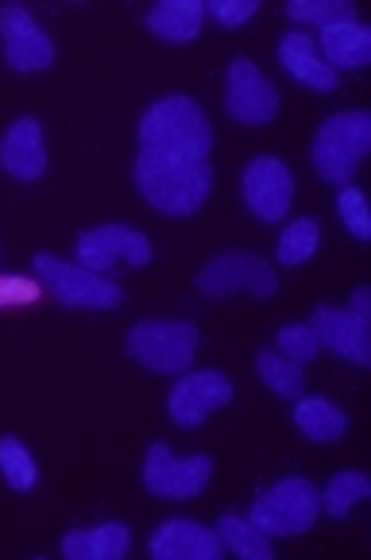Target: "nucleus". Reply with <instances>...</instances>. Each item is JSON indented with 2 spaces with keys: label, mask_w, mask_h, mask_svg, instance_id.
Listing matches in <instances>:
<instances>
[{
  "label": "nucleus",
  "mask_w": 371,
  "mask_h": 560,
  "mask_svg": "<svg viewBox=\"0 0 371 560\" xmlns=\"http://www.w3.org/2000/svg\"><path fill=\"white\" fill-rule=\"evenodd\" d=\"M317 244H322V224H317V217H298V221H290L287 229H282L275 256H279L282 267H298L317 256Z\"/></svg>",
  "instance_id": "5701e85b"
},
{
  "label": "nucleus",
  "mask_w": 371,
  "mask_h": 560,
  "mask_svg": "<svg viewBox=\"0 0 371 560\" xmlns=\"http://www.w3.org/2000/svg\"><path fill=\"white\" fill-rule=\"evenodd\" d=\"M206 12L224 27H240L259 12V0H209Z\"/></svg>",
  "instance_id": "7c9ffc66"
},
{
  "label": "nucleus",
  "mask_w": 371,
  "mask_h": 560,
  "mask_svg": "<svg viewBox=\"0 0 371 560\" xmlns=\"http://www.w3.org/2000/svg\"><path fill=\"white\" fill-rule=\"evenodd\" d=\"M368 494H371V479L363 476V471H340L322 491V511L329 514V518L345 522L348 514H352V506L360 503V499H368Z\"/></svg>",
  "instance_id": "b1692460"
},
{
  "label": "nucleus",
  "mask_w": 371,
  "mask_h": 560,
  "mask_svg": "<svg viewBox=\"0 0 371 560\" xmlns=\"http://www.w3.org/2000/svg\"><path fill=\"white\" fill-rule=\"evenodd\" d=\"M0 166L16 182H39L47 174V148H43V124L35 116H20L4 140H0Z\"/></svg>",
  "instance_id": "dca6fc26"
},
{
  "label": "nucleus",
  "mask_w": 371,
  "mask_h": 560,
  "mask_svg": "<svg viewBox=\"0 0 371 560\" xmlns=\"http://www.w3.org/2000/svg\"><path fill=\"white\" fill-rule=\"evenodd\" d=\"M217 537H221V545L229 552H236V557L244 560H271V541H267L264 529H256L247 518H240V514H221L217 518Z\"/></svg>",
  "instance_id": "4be33fe9"
},
{
  "label": "nucleus",
  "mask_w": 371,
  "mask_h": 560,
  "mask_svg": "<svg viewBox=\"0 0 371 560\" xmlns=\"http://www.w3.org/2000/svg\"><path fill=\"white\" fill-rule=\"evenodd\" d=\"M282 12L294 24H314V27L352 24L356 20V4H348V0H290Z\"/></svg>",
  "instance_id": "a878e982"
},
{
  "label": "nucleus",
  "mask_w": 371,
  "mask_h": 560,
  "mask_svg": "<svg viewBox=\"0 0 371 560\" xmlns=\"http://www.w3.org/2000/svg\"><path fill=\"white\" fill-rule=\"evenodd\" d=\"M32 267H35V279H39L58 302L70 305V310H93V314H101V310H116V305L124 302L120 287H116L108 275H97L82 264H67V259L50 256V252H39V256L32 259Z\"/></svg>",
  "instance_id": "423d86ee"
},
{
  "label": "nucleus",
  "mask_w": 371,
  "mask_h": 560,
  "mask_svg": "<svg viewBox=\"0 0 371 560\" xmlns=\"http://www.w3.org/2000/svg\"><path fill=\"white\" fill-rule=\"evenodd\" d=\"M371 148V113L352 108V113H337L317 128L314 136V171L333 186H352L356 171H360L363 155Z\"/></svg>",
  "instance_id": "7ed1b4c3"
},
{
  "label": "nucleus",
  "mask_w": 371,
  "mask_h": 560,
  "mask_svg": "<svg viewBox=\"0 0 371 560\" xmlns=\"http://www.w3.org/2000/svg\"><path fill=\"white\" fill-rule=\"evenodd\" d=\"M337 213L345 221V229L352 232L356 240L371 236V217H368V201H363L360 186H340L337 190Z\"/></svg>",
  "instance_id": "c756f323"
},
{
  "label": "nucleus",
  "mask_w": 371,
  "mask_h": 560,
  "mask_svg": "<svg viewBox=\"0 0 371 560\" xmlns=\"http://www.w3.org/2000/svg\"><path fill=\"white\" fill-rule=\"evenodd\" d=\"M256 371H259V380H264L279 398H302L305 375H302V368H298L294 360H287V355L264 348V352L256 355Z\"/></svg>",
  "instance_id": "393cba45"
},
{
  "label": "nucleus",
  "mask_w": 371,
  "mask_h": 560,
  "mask_svg": "<svg viewBox=\"0 0 371 560\" xmlns=\"http://www.w3.org/2000/svg\"><path fill=\"white\" fill-rule=\"evenodd\" d=\"M140 143L148 151H163V155L209 159V151H213V128H209V116L201 113L198 101L171 93V97L155 101L143 113Z\"/></svg>",
  "instance_id": "f03ea898"
},
{
  "label": "nucleus",
  "mask_w": 371,
  "mask_h": 560,
  "mask_svg": "<svg viewBox=\"0 0 371 560\" xmlns=\"http://www.w3.org/2000/svg\"><path fill=\"white\" fill-rule=\"evenodd\" d=\"M209 476H213V460H209L206 453L178 460L163 441H155V445L148 448V460H143V487H148L155 499H174V503L198 499V494L206 491Z\"/></svg>",
  "instance_id": "1a4fd4ad"
},
{
  "label": "nucleus",
  "mask_w": 371,
  "mask_h": 560,
  "mask_svg": "<svg viewBox=\"0 0 371 560\" xmlns=\"http://www.w3.org/2000/svg\"><path fill=\"white\" fill-rule=\"evenodd\" d=\"M0 476L9 479L12 491H32V487L39 483L35 456L27 453L20 438H0Z\"/></svg>",
  "instance_id": "bb28decb"
},
{
  "label": "nucleus",
  "mask_w": 371,
  "mask_h": 560,
  "mask_svg": "<svg viewBox=\"0 0 371 560\" xmlns=\"http://www.w3.org/2000/svg\"><path fill=\"white\" fill-rule=\"evenodd\" d=\"M275 352L287 355V360H294L298 368H305V363L314 360L317 352H322V345H317L314 329H310V322H298V325H282L279 332H275Z\"/></svg>",
  "instance_id": "cd10ccee"
},
{
  "label": "nucleus",
  "mask_w": 371,
  "mask_h": 560,
  "mask_svg": "<svg viewBox=\"0 0 371 560\" xmlns=\"http://www.w3.org/2000/svg\"><path fill=\"white\" fill-rule=\"evenodd\" d=\"M206 20V0H163L148 12V27L166 43H194Z\"/></svg>",
  "instance_id": "aec40b11"
},
{
  "label": "nucleus",
  "mask_w": 371,
  "mask_h": 560,
  "mask_svg": "<svg viewBox=\"0 0 371 560\" xmlns=\"http://www.w3.org/2000/svg\"><path fill=\"white\" fill-rule=\"evenodd\" d=\"M0 39H4V62L16 74H39L55 62V43L24 4H0Z\"/></svg>",
  "instance_id": "9d476101"
},
{
  "label": "nucleus",
  "mask_w": 371,
  "mask_h": 560,
  "mask_svg": "<svg viewBox=\"0 0 371 560\" xmlns=\"http://www.w3.org/2000/svg\"><path fill=\"white\" fill-rule=\"evenodd\" d=\"M279 62L287 67V74L294 82L310 85L317 93H333L337 90V70L329 67L317 50V39L310 32H287L279 39Z\"/></svg>",
  "instance_id": "f3484780"
},
{
  "label": "nucleus",
  "mask_w": 371,
  "mask_h": 560,
  "mask_svg": "<svg viewBox=\"0 0 371 560\" xmlns=\"http://www.w3.org/2000/svg\"><path fill=\"white\" fill-rule=\"evenodd\" d=\"M232 402V383L224 371H186L178 383L171 387V398H166V410H171V421L182 429H198L201 421L213 410Z\"/></svg>",
  "instance_id": "ddd939ff"
},
{
  "label": "nucleus",
  "mask_w": 371,
  "mask_h": 560,
  "mask_svg": "<svg viewBox=\"0 0 371 560\" xmlns=\"http://www.w3.org/2000/svg\"><path fill=\"white\" fill-rule=\"evenodd\" d=\"M78 264L97 275H108L113 267H148L151 264V240L140 229L128 224H97V229L78 232Z\"/></svg>",
  "instance_id": "6e6552de"
},
{
  "label": "nucleus",
  "mask_w": 371,
  "mask_h": 560,
  "mask_svg": "<svg viewBox=\"0 0 371 560\" xmlns=\"http://www.w3.org/2000/svg\"><path fill=\"white\" fill-rule=\"evenodd\" d=\"M221 537L194 518H171L151 534L155 560H221Z\"/></svg>",
  "instance_id": "2eb2a0df"
},
{
  "label": "nucleus",
  "mask_w": 371,
  "mask_h": 560,
  "mask_svg": "<svg viewBox=\"0 0 371 560\" xmlns=\"http://www.w3.org/2000/svg\"><path fill=\"white\" fill-rule=\"evenodd\" d=\"M317 50L322 58L329 62L333 70H363L371 62V32L352 20V24H333V27H322L317 35Z\"/></svg>",
  "instance_id": "6ab92c4d"
},
{
  "label": "nucleus",
  "mask_w": 371,
  "mask_h": 560,
  "mask_svg": "<svg viewBox=\"0 0 371 560\" xmlns=\"http://www.w3.org/2000/svg\"><path fill=\"white\" fill-rule=\"evenodd\" d=\"M136 186H140L143 201L155 206L166 217H190L206 206L209 190H213V163L209 159H178L163 155V151L143 148L136 155Z\"/></svg>",
  "instance_id": "f257e3e1"
},
{
  "label": "nucleus",
  "mask_w": 371,
  "mask_h": 560,
  "mask_svg": "<svg viewBox=\"0 0 371 560\" xmlns=\"http://www.w3.org/2000/svg\"><path fill=\"white\" fill-rule=\"evenodd\" d=\"M244 201L264 224H279L294 201V178L287 163L271 155H256L244 171Z\"/></svg>",
  "instance_id": "4468645a"
},
{
  "label": "nucleus",
  "mask_w": 371,
  "mask_h": 560,
  "mask_svg": "<svg viewBox=\"0 0 371 560\" xmlns=\"http://www.w3.org/2000/svg\"><path fill=\"white\" fill-rule=\"evenodd\" d=\"M47 298V287L27 275H0V310H27Z\"/></svg>",
  "instance_id": "c85d7f7f"
},
{
  "label": "nucleus",
  "mask_w": 371,
  "mask_h": 560,
  "mask_svg": "<svg viewBox=\"0 0 371 560\" xmlns=\"http://www.w3.org/2000/svg\"><path fill=\"white\" fill-rule=\"evenodd\" d=\"M310 329H314L317 345L329 348L340 360L356 363V368H368L371 363V314L337 310V305L322 302V305H314Z\"/></svg>",
  "instance_id": "f8f14e48"
},
{
  "label": "nucleus",
  "mask_w": 371,
  "mask_h": 560,
  "mask_svg": "<svg viewBox=\"0 0 371 560\" xmlns=\"http://www.w3.org/2000/svg\"><path fill=\"white\" fill-rule=\"evenodd\" d=\"M294 425L302 429L314 445H333V441L345 438L348 418H345V410H337V406L329 402V398L302 395V398H294Z\"/></svg>",
  "instance_id": "412c9836"
},
{
  "label": "nucleus",
  "mask_w": 371,
  "mask_h": 560,
  "mask_svg": "<svg viewBox=\"0 0 371 560\" xmlns=\"http://www.w3.org/2000/svg\"><path fill=\"white\" fill-rule=\"evenodd\" d=\"M124 352L155 375H186L198 355V325L194 322H140L132 325Z\"/></svg>",
  "instance_id": "39448f33"
},
{
  "label": "nucleus",
  "mask_w": 371,
  "mask_h": 560,
  "mask_svg": "<svg viewBox=\"0 0 371 560\" xmlns=\"http://www.w3.org/2000/svg\"><path fill=\"white\" fill-rule=\"evenodd\" d=\"M224 108L236 124H267L279 113V90L264 78V70L247 55L229 62V85H224Z\"/></svg>",
  "instance_id": "9b49d317"
},
{
  "label": "nucleus",
  "mask_w": 371,
  "mask_h": 560,
  "mask_svg": "<svg viewBox=\"0 0 371 560\" xmlns=\"http://www.w3.org/2000/svg\"><path fill=\"white\" fill-rule=\"evenodd\" d=\"M198 290L206 298H232L236 290H247L252 298H275L279 294V275L267 259L252 256V252H224V256L209 259L198 271Z\"/></svg>",
  "instance_id": "0eeeda50"
},
{
  "label": "nucleus",
  "mask_w": 371,
  "mask_h": 560,
  "mask_svg": "<svg viewBox=\"0 0 371 560\" xmlns=\"http://www.w3.org/2000/svg\"><path fill=\"white\" fill-rule=\"evenodd\" d=\"M62 557L67 560H120L124 552L132 549V529L124 522H105L93 529H74L62 537Z\"/></svg>",
  "instance_id": "a211bd4d"
},
{
  "label": "nucleus",
  "mask_w": 371,
  "mask_h": 560,
  "mask_svg": "<svg viewBox=\"0 0 371 560\" xmlns=\"http://www.w3.org/2000/svg\"><path fill=\"white\" fill-rule=\"evenodd\" d=\"M317 514H322V491L310 479L287 476L252 503L247 522L264 529L267 537H298L305 529H314Z\"/></svg>",
  "instance_id": "20e7f679"
}]
</instances>
